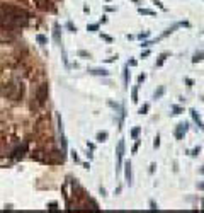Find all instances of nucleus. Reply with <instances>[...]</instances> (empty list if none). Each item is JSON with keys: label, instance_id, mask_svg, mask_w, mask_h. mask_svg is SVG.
Returning a JSON list of instances; mask_svg holds the SVG:
<instances>
[{"label": "nucleus", "instance_id": "nucleus-37", "mask_svg": "<svg viewBox=\"0 0 204 213\" xmlns=\"http://www.w3.org/2000/svg\"><path fill=\"white\" fill-rule=\"evenodd\" d=\"M150 206L153 208V210H156V208H158V206H156V205H155V201H150Z\"/></svg>", "mask_w": 204, "mask_h": 213}, {"label": "nucleus", "instance_id": "nucleus-3", "mask_svg": "<svg viewBox=\"0 0 204 213\" xmlns=\"http://www.w3.org/2000/svg\"><path fill=\"white\" fill-rule=\"evenodd\" d=\"M123 155H124V140H119L117 147H116V157H117V167L116 171H121V164H123Z\"/></svg>", "mask_w": 204, "mask_h": 213}, {"label": "nucleus", "instance_id": "nucleus-29", "mask_svg": "<svg viewBox=\"0 0 204 213\" xmlns=\"http://www.w3.org/2000/svg\"><path fill=\"white\" fill-rule=\"evenodd\" d=\"M102 39H106V41H112V38H111V36H107V34H102Z\"/></svg>", "mask_w": 204, "mask_h": 213}, {"label": "nucleus", "instance_id": "nucleus-8", "mask_svg": "<svg viewBox=\"0 0 204 213\" xmlns=\"http://www.w3.org/2000/svg\"><path fill=\"white\" fill-rule=\"evenodd\" d=\"M26 148H27V145H22V147H19V148H15V150H14V154H12V157L14 159H19V157H22V155H24V152H26Z\"/></svg>", "mask_w": 204, "mask_h": 213}, {"label": "nucleus", "instance_id": "nucleus-34", "mask_svg": "<svg viewBox=\"0 0 204 213\" xmlns=\"http://www.w3.org/2000/svg\"><path fill=\"white\" fill-rule=\"evenodd\" d=\"M78 55H80V56H89V53H87V51H78Z\"/></svg>", "mask_w": 204, "mask_h": 213}, {"label": "nucleus", "instance_id": "nucleus-23", "mask_svg": "<svg viewBox=\"0 0 204 213\" xmlns=\"http://www.w3.org/2000/svg\"><path fill=\"white\" fill-rule=\"evenodd\" d=\"M117 60V55L116 56H109V58H106V63H112V61H116Z\"/></svg>", "mask_w": 204, "mask_h": 213}, {"label": "nucleus", "instance_id": "nucleus-16", "mask_svg": "<svg viewBox=\"0 0 204 213\" xmlns=\"http://www.w3.org/2000/svg\"><path fill=\"white\" fill-rule=\"evenodd\" d=\"M203 58H204V51H199V53H196L192 56V63H197V61H201Z\"/></svg>", "mask_w": 204, "mask_h": 213}, {"label": "nucleus", "instance_id": "nucleus-10", "mask_svg": "<svg viewBox=\"0 0 204 213\" xmlns=\"http://www.w3.org/2000/svg\"><path fill=\"white\" fill-rule=\"evenodd\" d=\"M123 78H124V89H128V84H129V65L124 67V73H123Z\"/></svg>", "mask_w": 204, "mask_h": 213}, {"label": "nucleus", "instance_id": "nucleus-36", "mask_svg": "<svg viewBox=\"0 0 204 213\" xmlns=\"http://www.w3.org/2000/svg\"><path fill=\"white\" fill-rule=\"evenodd\" d=\"M72 157H73V160H75V162H78V155H77V152H73Z\"/></svg>", "mask_w": 204, "mask_h": 213}, {"label": "nucleus", "instance_id": "nucleus-18", "mask_svg": "<svg viewBox=\"0 0 204 213\" xmlns=\"http://www.w3.org/2000/svg\"><path fill=\"white\" fill-rule=\"evenodd\" d=\"M148 109H150V104H143V106L139 107V114H146V112H148Z\"/></svg>", "mask_w": 204, "mask_h": 213}, {"label": "nucleus", "instance_id": "nucleus-28", "mask_svg": "<svg viewBox=\"0 0 204 213\" xmlns=\"http://www.w3.org/2000/svg\"><path fill=\"white\" fill-rule=\"evenodd\" d=\"M199 152H201V147H196L194 150H192V154H191V155H199Z\"/></svg>", "mask_w": 204, "mask_h": 213}, {"label": "nucleus", "instance_id": "nucleus-30", "mask_svg": "<svg viewBox=\"0 0 204 213\" xmlns=\"http://www.w3.org/2000/svg\"><path fill=\"white\" fill-rule=\"evenodd\" d=\"M68 29L72 31V33H75V31H77V27H73V24H72V22H68Z\"/></svg>", "mask_w": 204, "mask_h": 213}, {"label": "nucleus", "instance_id": "nucleus-25", "mask_svg": "<svg viewBox=\"0 0 204 213\" xmlns=\"http://www.w3.org/2000/svg\"><path fill=\"white\" fill-rule=\"evenodd\" d=\"M182 111H184L182 107H179V106H174V114H180Z\"/></svg>", "mask_w": 204, "mask_h": 213}, {"label": "nucleus", "instance_id": "nucleus-2", "mask_svg": "<svg viewBox=\"0 0 204 213\" xmlns=\"http://www.w3.org/2000/svg\"><path fill=\"white\" fill-rule=\"evenodd\" d=\"M48 92H49L48 84H41V85L37 87L36 99H37V102H39V104H44V102H46V99H48Z\"/></svg>", "mask_w": 204, "mask_h": 213}, {"label": "nucleus", "instance_id": "nucleus-32", "mask_svg": "<svg viewBox=\"0 0 204 213\" xmlns=\"http://www.w3.org/2000/svg\"><path fill=\"white\" fill-rule=\"evenodd\" d=\"M138 147H139V142H136V143H134V147H133V154H136V150H138Z\"/></svg>", "mask_w": 204, "mask_h": 213}, {"label": "nucleus", "instance_id": "nucleus-31", "mask_svg": "<svg viewBox=\"0 0 204 213\" xmlns=\"http://www.w3.org/2000/svg\"><path fill=\"white\" fill-rule=\"evenodd\" d=\"M128 65H129V67H136V60H129Z\"/></svg>", "mask_w": 204, "mask_h": 213}, {"label": "nucleus", "instance_id": "nucleus-20", "mask_svg": "<svg viewBox=\"0 0 204 213\" xmlns=\"http://www.w3.org/2000/svg\"><path fill=\"white\" fill-rule=\"evenodd\" d=\"M139 131H141V128H139V126H136V128H134V130L131 131V136H133V138H138Z\"/></svg>", "mask_w": 204, "mask_h": 213}, {"label": "nucleus", "instance_id": "nucleus-5", "mask_svg": "<svg viewBox=\"0 0 204 213\" xmlns=\"http://www.w3.org/2000/svg\"><path fill=\"white\" fill-rule=\"evenodd\" d=\"M191 116H192V119H194V121L197 123L199 128L204 131V123H203V119H201V116H199L197 112H196V109H191Z\"/></svg>", "mask_w": 204, "mask_h": 213}, {"label": "nucleus", "instance_id": "nucleus-19", "mask_svg": "<svg viewBox=\"0 0 204 213\" xmlns=\"http://www.w3.org/2000/svg\"><path fill=\"white\" fill-rule=\"evenodd\" d=\"M97 29H99V24H90V26H87V31H89V33H95Z\"/></svg>", "mask_w": 204, "mask_h": 213}, {"label": "nucleus", "instance_id": "nucleus-12", "mask_svg": "<svg viewBox=\"0 0 204 213\" xmlns=\"http://www.w3.org/2000/svg\"><path fill=\"white\" fill-rule=\"evenodd\" d=\"M138 12L141 14V16H151V17H155V16H156V12L150 10V9H138Z\"/></svg>", "mask_w": 204, "mask_h": 213}, {"label": "nucleus", "instance_id": "nucleus-6", "mask_svg": "<svg viewBox=\"0 0 204 213\" xmlns=\"http://www.w3.org/2000/svg\"><path fill=\"white\" fill-rule=\"evenodd\" d=\"M124 176H126L128 184L131 186V183H133V174H131V164H129V162H126V171H124Z\"/></svg>", "mask_w": 204, "mask_h": 213}, {"label": "nucleus", "instance_id": "nucleus-4", "mask_svg": "<svg viewBox=\"0 0 204 213\" xmlns=\"http://www.w3.org/2000/svg\"><path fill=\"white\" fill-rule=\"evenodd\" d=\"M186 131H187V123H180V124H177L175 136H177L179 140H182V138H184V135H186Z\"/></svg>", "mask_w": 204, "mask_h": 213}, {"label": "nucleus", "instance_id": "nucleus-27", "mask_svg": "<svg viewBox=\"0 0 204 213\" xmlns=\"http://www.w3.org/2000/svg\"><path fill=\"white\" fill-rule=\"evenodd\" d=\"M145 78H146V75H145V73H141V75L138 77V84H143V82H145Z\"/></svg>", "mask_w": 204, "mask_h": 213}, {"label": "nucleus", "instance_id": "nucleus-21", "mask_svg": "<svg viewBox=\"0 0 204 213\" xmlns=\"http://www.w3.org/2000/svg\"><path fill=\"white\" fill-rule=\"evenodd\" d=\"M36 39H37V43H41V44H46V38L43 34H37L36 36Z\"/></svg>", "mask_w": 204, "mask_h": 213}, {"label": "nucleus", "instance_id": "nucleus-38", "mask_svg": "<svg viewBox=\"0 0 204 213\" xmlns=\"http://www.w3.org/2000/svg\"><path fill=\"white\" fill-rule=\"evenodd\" d=\"M199 189H204V183H203V184H199Z\"/></svg>", "mask_w": 204, "mask_h": 213}, {"label": "nucleus", "instance_id": "nucleus-1", "mask_svg": "<svg viewBox=\"0 0 204 213\" xmlns=\"http://www.w3.org/2000/svg\"><path fill=\"white\" fill-rule=\"evenodd\" d=\"M0 22L5 27H24L29 22V14L17 5H5L0 7Z\"/></svg>", "mask_w": 204, "mask_h": 213}, {"label": "nucleus", "instance_id": "nucleus-15", "mask_svg": "<svg viewBox=\"0 0 204 213\" xmlns=\"http://www.w3.org/2000/svg\"><path fill=\"white\" fill-rule=\"evenodd\" d=\"M131 101L133 102H138V85H134L131 90Z\"/></svg>", "mask_w": 204, "mask_h": 213}, {"label": "nucleus", "instance_id": "nucleus-14", "mask_svg": "<svg viewBox=\"0 0 204 213\" xmlns=\"http://www.w3.org/2000/svg\"><path fill=\"white\" fill-rule=\"evenodd\" d=\"M54 41L61 44V39H60V26L58 24H54Z\"/></svg>", "mask_w": 204, "mask_h": 213}, {"label": "nucleus", "instance_id": "nucleus-35", "mask_svg": "<svg viewBox=\"0 0 204 213\" xmlns=\"http://www.w3.org/2000/svg\"><path fill=\"white\" fill-rule=\"evenodd\" d=\"M148 55H150V51H143V53H141V58H146Z\"/></svg>", "mask_w": 204, "mask_h": 213}, {"label": "nucleus", "instance_id": "nucleus-26", "mask_svg": "<svg viewBox=\"0 0 204 213\" xmlns=\"http://www.w3.org/2000/svg\"><path fill=\"white\" fill-rule=\"evenodd\" d=\"M138 38H139V39H146V38H150V33L146 31V33H143V34H139Z\"/></svg>", "mask_w": 204, "mask_h": 213}, {"label": "nucleus", "instance_id": "nucleus-13", "mask_svg": "<svg viewBox=\"0 0 204 213\" xmlns=\"http://www.w3.org/2000/svg\"><path fill=\"white\" fill-rule=\"evenodd\" d=\"M107 131H99V133H97V136H95V138H97V142H106V140H107Z\"/></svg>", "mask_w": 204, "mask_h": 213}, {"label": "nucleus", "instance_id": "nucleus-24", "mask_svg": "<svg viewBox=\"0 0 204 213\" xmlns=\"http://www.w3.org/2000/svg\"><path fill=\"white\" fill-rule=\"evenodd\" d=\"M153 4H156V5H158L160 9H162V10H165V5H163V4L160 2V0H153Z\"/></svg>", "mask_w": 204, "mask_h": 213}, {"label": "nucleus", "instance_id": "nucleus-7", "mask_svg": "<svg viewBox=\"0 0 204 213\" xmlns=\"http://www.w3.org/2000/svg\"><path fill=\"white\" fill-rule=\"evenodd\" d=\"M90 75H102V77H107L109 72L104 70V68H92V70H89Z\"/></svg>", "mask_w": 204, "mask_h": 213}, {"label": "nucleus", "instance_id": "nucleus-33", "mask_svg": "<svg viewBox=\"0 0 204 213\" xmlns=\"http://www.w3.org/2000/svg\"><path fill=\"white\" fill-rule=\"evenodd\" d=\"M186 82H187V85H189V87H192V85H194V82H192L191 78H186Z\"/></svg>", "mask_w": 204, "mask_h": 213}, {"label": "nucleus", "instance_id": "nucleus-9", "mask_svg": "<svg viewBox=\"0 0 204 213\" xmlns=\"http://www.w3.org/2000/svg\"><path fill=\"white\" fill-rule=\"evenodd\" d=\"M168 56H170V53H167V51H165V53H162V55H160V56H158V60H156L155 67H162L163 63H165V60H167Z\"/></svg>", "mask_w": 204, "mask_h": 213}, {"label": "nucleus", "instance_id": "nucleus-17", "mask_svg": "<svg viewBox=\"0 0 204 213\" xmlns=\"http://www.w3.org/2000/svg\"><path fill=\"white\" fill-rule=\"evenodd\" d=\"M163 92H165V87H160L158 90H155V94H153V97H155V99H160V97L163 95Z\"/></svg>", "mask_w": 204, "mask_h": 213}, {"label": "nucleus", "instance_id": "nucleus-11", "mask_svg": "<svg viewBox=\"0 0 204 213\" xmlns=\"http://www.w3.org/2000/svg\"><path fill=\"white\" fill-rule=\"evenodd\" d=\"M60 143H61V148H63V154H66L68 145H66V138H65V135H63V131L60 133Z\"/></svg>", "mask_w": 204, "mask_h": 213}, {"label": "nucleus", "instance_id": "nucleus-22", "mask_svg": "<svg viewBox=\"0 0 204 213\" xmlns=\"http://www.w3.org/2000/svg\"><path fill=\"white\" fill-rule=\"evenodd\" d=\"M153 147H155V148L160 147V136H158V135H156V136H155V140H153Z\"/></svg>", "mask_w": 204, "mask_h": 213}]
</instances>
